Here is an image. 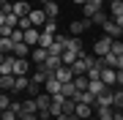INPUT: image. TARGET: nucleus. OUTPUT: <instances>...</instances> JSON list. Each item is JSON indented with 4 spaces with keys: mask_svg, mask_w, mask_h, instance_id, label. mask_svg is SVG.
<instances>
[{
    "mask_svg": "<svg viewBox=\"0 0 123 120\" xmlns=\"http://www.w3.org/2000/svg\"><path fill=\"white\" fill-rule=\"evenodd\" d=\"M112 44H115V38H112V36H101L96 44H93V55H96V57H104V55H110Z\"/></svg>",
    "mask_w": 123,
    "mask_h": 120,
    "instance_id": "1",
    "label": "nucleus"
},
{
    "mask_svg": "<svg viewBox=\"0 0 123 120\" xmlns=\"http://www.w3.org/2000/svg\"><path fill=\"white\" fill-rule=\"evenodd\" d=\"M47 19H49V17H47V11H44V8H33V11H30V25H33V27H38V30H44Z\"/></svg>",
    "mask_w": 123,
    "mask_h": 120,
    "instance_id": "2",
    "label": "nucleus"
},
{
    "mask_svg": "<svg viewBox=\"0 0 123 120\" xmlns=\"http://www.w3.org/2000/svg\"><path fill=\"white\" fill-rule=\"evenodd\" d=\"M47 60H49V49H44V46H33V52H30V63H36V66H44Z\"/></svg>",
    "mask_w": 123,
    "mask_h": 120,
    "instance_id": "3",
    "label": "nucleus"
},
{
    "mask_svg": "<svg viewBox=\"0 0 123 120\" xmlns=\"http://www.w3.org/2000/svg\"><path fill=\"white\" fill-rule=\"evenodd\" d=\"M14 87H17V74H3L0 76V90L3 93H14Z\"/></svg>",
    "mask_w": 123,
    "mask_h": 120,
    "instance_id": "4",
    "label": "nucleus"
},
{
    "mask_svg": "<svg viewBox=\"0 0 123 120\" xmlns=\"http://www.w3.org/2000/svg\"><path fill=\"white\" fill-rule=\"evenodd\" d=\"M60 87H63V82L57 79L55 74H52V76H49V79L44 82V93H49V96H57V93H60Z\"/></svg>",
    "mask_w": 123,
    "mask_h": 120,
    "instance_id": "5",
    "label": "nucleus"
},
{
    "mask_svg": "<svg viewBox=\"0 0 123 120\" xmlns=\"http://www.w3.org/2000/svg\"><path fill=\"white\" fill-rule=\"evenodd\" d=\"M30 52H33V46L30 44H25V41H19L17 46H14V57H22V60H30Z\"/></svg>",
    "mask_w": 123,
    "mask_h": 120,
    "instance_id": "6",
    "label": "nucleus"
},
{
    "mask_svg": "<svg viewBox=\"0 0 123 120\" xmlns=\"http://www.w3.org/2000/svg\"><path fill=\"white\" fill-rule=\"evenodd\" d=\"M88 27H93V22H90V19H74L68 30H71V36H79V33H85Z\"/></svg>",
    "mask_w": 123,
    "mask_h": 120,
    "instance_id": "7",
    "label": "nucleus"
},
{
    "mask_svg": "<svg viewBox=\"0 0 123 120\" xmlns=\"http://www.w3.org/2000/svg\"><path fill=\"white\" fill-rule=\"evenodd\" d=\"M14 63H17L14 55H3V57H0V76L3 74H14Z\"/></svg>",
    "mask_w": 123,
    "mask_h": 120,
    "instance_id": "8",
    "label": "nucleus"
},
{
    "mask_svg": "<svg viewBox=\"0 0 123 120\" xmlns=\"http://www.w3.org/2000/svg\"><path fill=\"white\" fill-rule=\"evenodd\" d=\"M101 82H107L110 87H115V82H118V71L110 68V66H104V68H101Z\"/></svg>",
    "mask_w": 123,
    "mask_h": 120,
    "instance_id": "9",
    "label": "nucleus"
},
{
    "mask_svg": "<svg viewBox=\"0 0 123 120\" xmlns=\"http://www.w3.org/2000/svg\"><path fill=\"white\" fill-rule=\"evenodd\" d=\"M55 76H57V79H60V82H74V68H71V66H60V68H57V71H55Z\"/></svg>",
    "mask_w": 123,
    "mask_h": 120,
    "instance_id": "10",
    "label": "nucleus"
},
{
    "mask_svg": "<svg viewBox=\"0 0 123 120\" xmlns=\"http://www.w3.org/2000/svg\"><path fill=\"white\" fill-rule=\"evenodd\" d=\"M104 36H112V38H120L123 36V27L115 22V19H110V22L104 25Z\"/></svg>",
    "mask_w": 123,
    "mask_h": 120,
    "instance_id": "11",
    "label": "nucleus"
},
{
    "mask_svg": "<svg viewBox=\"0 0 123 120\" xmlns=\"http://www.w3.org/2000/svg\"><path fill=\"white\" fill-rule=\"evenodd\" d=\"M30 3H27V0H17V3H14V14H17V17L19 19H22V17H30Z\"/></svg>",
    "mask_w": 123,
    "mask_h": 120,
    "instance_id": "12",
    "label": "nucleus"
},
{
    "mask_svg": "<svg viewBox=\"0 0 123 120\" xmlns=\"http://www.w3.org/2000/svg\"><path fill=\"white\" fill-rule=\"evenodd\" d=\"M38 41H41V30H38V27H30V30H25V44L38 46Z\"/></svg>",
    "mask_w": 123,
    "mask_h": 120,
    "instance_id": "13",
    "label": "nucleus"
},
{
    "mask_svg": "<svg viewBox=\"0 0 123 120\" xmlns=\"http://www.w3.org/2000/svg\"><path fill=\"white\" fill-rule=\"evenodd\" d=\"M88 90H90L93 96H101V93H107V90H110V85H107V82H101V79H90Z\"/></svg>",
    "mask_w": 123,
    "mask_h": 120,
    "instance_id": "14",
    "label": "nucleus"
},
{
    "mask_svg": "<svg viewBox=\"0 0 123 120\" xmlns=\"http://www.w3.org/2000/svg\"><path fill=\"white\" fill-rule=\"evenodd\" d=\"M96 120H115V109L112 107H98L96 109Z\"/></svg>",
    "mask_w": 123,
    "mask_h": 120,
    "instance_id": "15",
    "label": "nucleus"
},
{
    "mask_svg": "<svg viewBox=\"0 0 123 120\" xmlns=\"http://www.w3.org/2000/svg\"><path fill=\"white\" fill-rule=\"evenodd\" d=\"M27 68H30V60L17 57V63H14V74H17V76H25V74H27Z\"/></svg>",
    "mask_w": 123,
    "mask_h": 120,
    "instance_id": "16",
    "label": "nucleus"
},
{
    "mask_svg": "<svg viewBox=\"0 0 123 120\" xmlns=\"http://www.w3.org/2000/svg\"><path fill=\"white\" fill-rule=\"evenodd\" d=\"M98 107H112V87L107 90V93L96 96V109H98Z\"/></svg>",
    "mask_w": 123,
    "mask_h": 120,
    "instance_id": "17",
    "label": "nucleus"
},
{
    "mask_svg": "<svg viewBox=\"0 0 123 120\" xmlns=\"http://www.w3.org/2000/svg\"><path fill=\"white\" fill-rule=\"evenodd\" d=\"M14 46H17V41H14V38H0V52H3V55H11Z\"/></svg>",
    "mask_w": 123,
    "mask_h": 120,
    "instance_id": "18",
    "label": "nucleus"
},
{
    "mask_svg": "<svg viewBox=\"0 0 123 120\" xmlns=\"http://www.w3.org/2000/svg\"><path fill=\"white\" fill-rule=\"evenodd\" d=\"M112 107L115 109H123V87H115L112 90Z\"/></svg>",
    "mask_w": 123,
    "mask_h": 120,
    "instance_id": "19",
    "label": "nucleus"
},
{
    "mask_svg": "<svg viewBox=\"0 0 123 120\" xmlns=\"http://www.w3.org/2000/svg\"><path fill=\"white\" fill-rule=\"evenodd\" d=\"M90 22H93V25H101V27H104L107 22H110V17H107V14H104V8H101V11H96V14L90 17Z\"/></svg>",
    "mask_w": 123,
    "mask_h": 120,
    "instance_id": "20",
    "label": "nucleus"
},
{
    "mask_svg": "<svg viewBox=\"0 0 123 120\" xmlns=\"http://www.w3.org/2000/svg\"><path fill=\"white\" fill-rule=\"evenodd\" d=\"M60 93L66 96V98H74V96H77V85H74V82H63Z\"/></svg>",
    "mask_w": 123,
    "mask_h": 120,
    "instance_id": "21",
    "label": "nucleus"
},
{
    "mask_svg": "<svg viewBox=\"0 0 123 120\" xmlns=\"http://www.w3.org/2000/svg\"><path fill=\"white\" fill-rule=\"evenodd\" d=\"M27 85H30V76H17V87H14V93H22V90H27Z\"/></svg>",
    "mask_w": 123,
    "mask_h": 120,
    "instance_id": "22",
    "label": "nucleus"
},
{
    "mask_svg": "<svg viewBox=\"0 0 123 120\" xmlns=\"http://www.w3.org/2000/svg\"><path fill=\"white\" fill-rule=\"evenodd\" d=\"M44 33H49V36H57V19H55V17H49V19H47Z\"/></svg>",
    "mask_w": 123,
    "mask_h": 120,
    "instance_id": "23",
    "label": "nucleus"
},
{
    "mask_svg": "<svg viewBox=\"0 0 123 120\" xmlns=\"http://www.w3.org/2000/svg\"><path fill=\"white\" fill-rule=\"evenodd\" d=\"M110 14L112 17H120L123 14V0H110Z\"/></svg>",
    "mask_w": 123,
    "mask_h": 120,
    "instance_id": "24",
    "label": "nucleus"
},
{
    "mask_svg": "<svg viewBox=\"0 0 123 120\" xmlns=\"http://www.w3.org/2000/svg\"><path fill=\"white\" fill-rule=\"evenodd\" d=\"M44 11H47V17H57V14H60V6H57L55 0H49V3L44 6Z\"/></svg>",
    "mask_w": 123,
    "mask_h": 120,
    "instance_id": "25",
    "label": "nucleus"
},
{
    "mask_svg": "<svg viewBox=\"0 0 123 120\" xmlns=\"http://www.w3.org/2000/svg\"><path fill=\"white\" fill-rule=\"evenodd\" d=\"M52 44H55V36H49V33H44V30H41V41H38V46H44V49H49Z\"/></svg>",
    "mask_w": 123,
    "mask_h": 120,
    "instance_id": "26",
    "label": "nucleus"
},
{
    "mask_svg": "<svg viewBox=\"0 0 123 120\" xmlns=\"http://www.w3.org/2000/svg\"><path fill=\"white\" fill-rule=\"evenodd\" d=\"M74 85H77V90H88L90 79H88V76H74Z\"/></svg>",
    "mask_w": 123,
    "mask_h": 120,
    "instance_id": "27",
    "label": "nucleus"
},
{
    "mask_svg": "<svg viewBox=\"0 0 123 120\" xmlns=\"http://www.w3.org/2000/svg\"><path fill=\"white\" fill-rule=\"evenodd\" d=\"M110 52L115 55V57H123V44H120L118 38H115V44H112V49H110Z\"/></svg>",
    "mask_w": 123,
    "mask_h": 120,
    "instance_id": "28",
    "label": "nucleus"
},
{
    "mask_svg": "<svg viewBox=\"0 0 123 120\" xmlns=\"http://www.w3.org/2000/svg\"><path fill=\"white\" fill-rule=\"evenodd\" d=\"M0 120H19V115L14 109H3V115H0Z\"/></svg>",
    "mask_w": 123,
    "mask_h": 120,
    "instance_id": "29",
    "label": "nucleus"
},
{
    "mask_svg": "<svg viewBox=\"0 0 123 120\" xmlns=\"http://www.w3.org/2000/svg\"><path fill=\"white\" fill-rule=\"evenodd\" d=\"M11 104H14V101H11V96H8V93H3V96H0V109H8Z\"/></svg>",
    "mask_w": 123,
    "mask_h": 120,
    "instance_id": "30",
    "label": "nucleus"
},
{
    "mask_svg": "<svg viewBox=\"0 0 123 120\" xmlns=\"http://www.w3.org/2000/svg\"><path fill=\"white\" fill-rule=\"evenodd\" d=\"M19 120H41V117H38V115H30V112H22Z\"/></svg>",
    "mask_w": 123,
    "mask_h": 120,
    "instance_id": "31",
    "label": "nucleus"
},
{
    "mask_svg": "<svg viewBox=\"0 0 123 120\" xmlns=\"http://www.w3.org/2000/svg\"><path fill=\"white\" fill-rule=\"evenodd\" d=\"M115 87H123V71H118V82H115Z\"/></svg>",
    "mask_w": 123,
    "mask_h": 120,
    "instance_id": "32",
    "label": "nucleus"
},
{
    "mask_svg": "<svg viewBox=\"0 0 123 120\" xmlns=\"http://www.w3.org/2000/svg\"><path fill=\"white\" fill-rule=\"evenodd\" d=\"M115 22H118V25L123 27V14H120V17H115Z\"/></svg>",
    "mask_w": 123,
    "mask_h": 120,
    "instance_id": "33",
    "label": "nucleus"
},
{
    "mask_svg": "<svg viewBox=\"0 0 123 120\" xmlns=\"http://www.w3.org/2000/svg\"><path fill=\"white\" fill-rule=\"evenodd\" d=\"M71 3H77V6H85V3H88V0H71Z\"/></svg>",
    "mask_w": 123,
    "mask_h": 120,
    "instance_id": "34",
    "label": "nucleus"
},
{
    "mask_svg": "<svg viewBox=\"0 0 123 120\" xmlns=\"http://www.w3.org/2000/svg\"><path fill=\"white\" fill-rule=\"evenodd\" d=\"M0 3H3V6H6V3H8V0H0Z\"/></svg>",
    "mask_w": 123,
    "mask_h": 120,
    "instance_id": "35",
    "label": "nucleus"
},
{
    "mask_svg": "<svg viewBox=\"0 0 123 120\" xmlns=\"http://www.w3.org/2000/svg\"><path fill=\"white\" fill-rule=\"evenodd\" d=\"M41 3H44V6H47V3H49V0H41Z\"/></svg>",
    "mask_w": 123,
    "mask_h": 120,
    "instance_id": "36",
    "label": "nucleus"
}]
</instances>
